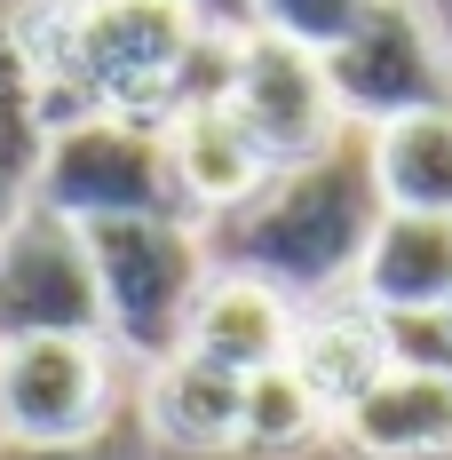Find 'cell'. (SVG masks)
<instances>
[{"mask_svg":"<svg viewBox=\"0 0 452 460\" xmlns=\"http://www.w3.org/2000/svg\"><path fill=\"white\" fill-rule=\"evenodd\" d=\"M199 32L207 24L191 16V0H16V48L48 136L80 119L159 128Z\"/></svg>","mask_w":452,"mask_h":460,"instance_id":"cell-1","label":"cell"},{"mask_svg":"<svg viewBox=\"0 0 452 460\" xmlns=\"http://www.w3.org/2000/svg\"><path fill=\"white\" fill-rule=\"evenodd\" d=\"M373 230H381V190H373V167H365V136L350 128L325 159L278 167L246 207H230L199 238H207L215 270L262 278L270 294H286L302 310V302H325V294L358 286Z\"/></svg>","mask_w":452,"mask_h":460,"instance_id":"cell-2","label":"cell"},{"mask_svg":"<svg viewBox=\"0 0 452 460\" xmlns=\"http://www.w3.org/2000/svg\"><path fill=\"white\" fill-rule=\"evenodd\" d=\"M88 238V270L95 302H103V341L128 358V373L175 358L191 341V310L207 294V238L182 215H136V223H95Z\"/></svg>","mask_w":452,"mask_h":460,"instance_id":"cell-3","label":"cell"},{"mask_svg":"<svg viewBox=\"0 0 452 460\" xmlns=\"http://www.w3.org/2000/svg\"><path fill=\"white\" fill-rule=\"evenodd\" d=\"M136 373L103 333L0 341V445H80L128 413Z\"/></svg>","mask_w":452,"mask_h":460,"instance_id":"cell-4","label":"cell"},{"mask_svg":"<svg viewBox=\"0 0 452 460\" xmlns=\"http://www.w3.org/2000/svg\"><path fill=\"white\" fill-rule=\"evenodd\" d=\"M32 207L64 215L72 230L136 223V215H182L167 175V128L151 119H80L40 143Z\"/></svg>","mask_w":452,"mask_h":460,"instance_id":"cell-5","label":"cell"},{"mask_svg":"<svg viewBox=\"0 0 452 460\" xmlns=\"http://www.w3.org/2000/svg\"><path fill=\"white\" fill-rule=\"evenodd\" d=\"M317 64H325L333 111L358 136L412 119V111H452V48L421 0H373L365 24L341 48H325Z\"/></svg>","mask_w":452,"mask_h":460,"instance_id":"cell-6","label":"cell"},{"mask_svg":"<svg viewBox=\"0 0 452 460\" xmlns=\"http://www.w3.org/2000/svg\"><path fill=\"white\" fill-rule=\"evenodd\" d=\"M40 333H103V302H95L88 238L24 199L0 223V341H40Z\"/></svg>","mask_w":452,"mask_h":460,"instance_id":"cell-7","label":"cell"},{"mask_svg":"<svg viewBox=\"0 0 452 460\" xmlns=\"http://www.w3.org/2000/svg\"><path fill=\"white\" fill-rule=\"evenodd\" d=\"M230 119L246 128V143L270 167H310V159H325L333 143L350 136V119L333 111V88H325V64L294 40H270V32L238 40Z\"/></svg>","mask_w":452,"mask_h":460,"instance_id":"cell-8","label":"cell"},{"mask_svg":"<svg viewBox=\"0 0 452 460\" xmlns=\"http://www.w3.org/2000/svg\"><path fill=\"white\" fill-rule=\"evenodd\" d=\"M238 397H246V381L207 366L199 349H175L136 373V420L151 453H191V460L238 453Z\"/></svg>","mask_w":452,"mask_h":460,"instance_id":"cell-9","label":"cell"},{"mask_svg":"<svg viewBox=\"0 0 452 460\" xmlns=\"http://www.w3.org/2000/svg\"><path fill=\"white\" fill-rule=\"evenodd\" d=\"M286 366H294V381L310 389L325 413L341 420L397 358H389V325L373 318L358 294H325V302H302V310H294V349H286Z\"/></svg>","mask_w":452,"mask_h":460,"instance_id":"cell-10","label":"cell"},{"mask_svg":"<svg viewBox=\"0 0 452 460\" xmlns=\"http://www.w3.org/2000/svg\"><path fill=\"white\" fill-rule=\"evenodd\" d=\"M350 460H452V381L429 366H389L333 420Z\"/></svg>","mask_w":452,"mask_h":460,"instance_id":"cell-11","label":"cell"},{"mask_svg":"<svg viewBox=\"0 0 452 460\" xmlns=\"http://www.w3.org/2000/svg\"><path fill=\"white\" fill-rule=\"evenodd\" d=\"M350 294L381 325L452 310V215H381Z\"/></svg>","mask_w":452,"mask_h":460,"instance_id":"cell-12","label":"cell"},{"mask_svg":"<svg viewBox=\"0 0 452 460\" xmlns=\"http://www.w3.org/2000/svg\"><path fill=\"white\" fill-rule=\"evenodd\" d=\"M167 175H175L182 223L207 230V223H223L230 207H246L278 167L246 143V128L230 119V103H215V111H182V119H167Z\"/></svg>","mask_w":452,"mask_h":460,"instance_id":"cell-13","label":"cell"},{"mask_svg":"<svg viewBox=\"0 0 452 460\" xmlns=\"http://www.w3.org/2000/svg\"><path fill=\"white\" fill-rule=\"evenodd\" d=\"M182 349H199L207 366L238 373V381H254V373L286 366V349H294V302L270 294L262 278L215 270L207 294H199V310H191V341Z\"/></svg>","mask_w":452,"mask_h":460,"instance_id":"cell-14","label":"cell"},{"mask_svg":"<svg viewBox=\"0 0 452 460\" xmlns=\"http://www.w3.org/2000/svg\"><path fill=\"white\" fill-rule=\"evenodd\" d=\"M365 167L381 190V215H452V111L365 128Z\"/></svg>","mask_w":452,"mask_h":460,"instance_id":"cell-15","label":"cell"},{"mask_svg":"<svg viewBox=\"0 0 452 460\" xmlns=\"http://www.w3.org/2000/svg\"><path fill=\"white\" fill-rule=\"evenodd\" d=\"M333 445V413L294 381V366H270L238 397V460H302Z\"/></svg>","mask_w":452,"mask_h":460,"instance_id":"cell-16","label":"cell"},{"mask_svg":"<svg viewBox=\"0 0 452 460\" xmlns=\"http://www.w3.org/2000/svg\"><path fill=\"white\" fill-rule=\"evenodd\" d=\"M40 103H32V72L16 48V8L0 0V215H16L32 199V167H40Z\"/></svg>","mask_w":452,"mask_h":460,"instance_id":"cell-17","label":"cell"},{"mask_svg":"<svg viewBox=\"0 0 452 460\" xmlns=\"http://www.w3.org/2000/svg\"><path fill=\"white\" fill-rule=\"evenodd\" d=\"M365 8L373 0H246V24L270 32V40H294L310 56H325V48H341L365 24Z\"/></svg>","mask_w":452,"mask_h":460,"instance_id":"cell-18","label":"cell"},{"mask_svg":"<svg viewBox=\"0 0 452 460\" xmlns=\"http://www.w3.org/2000/svg\"><path fill=\"white\" fill-rule=\"evenodd\" d=\"M0 460H151V437H143L136 397H128V413L95 437H80V445H0Z\"/></svg>","mask_w":452,"mask_h":460,"instance_id":"cell-19","label":"cell"},{"mask_svg":"<svg viewBox=\"0 0 452 460\" xmlns=\"http://www.w3.org/2000/svg\"><path fill=\"white\" fill-rule=\"evenodd\" d=\"M0 223H8V215H0Z\"/></svg>","mask_w":452,"mask_h":460,"instance_id":"cell-20","label":"cell"}]
</instances>
